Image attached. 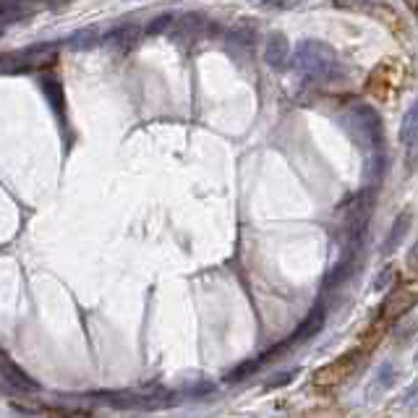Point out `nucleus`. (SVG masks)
I'll return each mask as SVG.
<instances>
[{
    "mask_svg": "<svg viewBox=\"0 0 418 418\" xmlns=\"http://www.w3.org/2000/svg\"><path fill=\"white\" fill-rule=\"evenodd\" d=\"M293 65H296L298 73H304V76L316 79V81H330V79H335L340 71L338 53H335L327 42H319V40L301 42L296 48Z\"/></svg>",
    "mask_w": 418,
    "mask_h": 418,
    "instance_id": "nucleus-1",
    "label": "nucleus"
},
{
    "mask_svg": "<svg viewBox=\"0 0 418 418\" xmlns=\"http://www.w3.org/2000/svg\"><path fill=\"white\" fill-rule=\"evenodd\" d=\"M345 121H348V126H350V131H353L355 141H358L366 152H379L385 131H382V118H379V113L371 104H366V102L350 104Z\"/></svg>",
    "mask_w": 418,
    "mask_h": 418,
    "instance_id": "nucleus-2",
    "label": "nucleus"
},
{
    "mask_svg": "<svg viewBox=\"0 0 418 418\" xmlns=\"http://www.w3.org/2000/svg\"><path fill=\"white\" fill-rule=\"evenodd\" d=\"M92 397H100L113 408H162L168 405V395H141V392H95Z\"/></svg>",
    "mask_w": 418,
    "mask_h": 418,
    "instance_id": "nucleus-3",
    "label": "nucleus"
},
{
    "mask_svg": "<svg viewBox=\"0 0 418 418\" xmlns=\"http://www.w3.org/2000/svg\"><path fill=\"white\" fill-rule=\"evenodd\" d=\"M358 363H361V353L355 350V353H348L343 355L340 361H332L327 363L324 369H319L314 374V382L316 385H338V382H345L348 377H353L355 369H358Z\"/></svg>",
    "mask_w": 418,
    "mask_h": 418,
    "instance_id": "nucleus-4",
    "label": "nucleus"
},
{
    "mask_svg": "<svg viewBox=\"0 0 418 418\" xmlns=\"http://www.w3.org/2000/svg\"><path fill=\"white\" fill-rule=\"evenodd\" d=\"M218 26L212 24L207 16H201V14H186L176 21V29H173V37L178 42H196V40H204L209 34L215 32Z\"/></svg>",
    "mask_w": 418,
    "mask_h": 418,
    "instance_id": "nucleus-5",
    "label": "nucleus"
},
{
    "mask_svg": "<svg viewBox=\"0 0 418 418\" xmlns=\"http://www.w3.org/2000/svg\"><path fill=\"white\" fill-rule=\"evenodd\" d=\"M264 60H267V65H272L277 71H282V68H288L290 65V42L282 32L269 34V40H267V45H264Z\"/></svg>",
    "mask_w": 418,
    "mask_h": 418,
    "instance_id": "nucleus-6",
    "label": "nucleus"
},
{
    "mask_svg": "<svg viewBox=\"0 0 418 418\" xmlns=\"http://www.w3.org/2000/svg\"><path fill=\"white\" fill-rule=\"evenodd\" d=\"M0 374L9 379L14 387H18V390H26V392H37L40 390V382H34L21 366H16V363L11 361L9 353L3 348H0Z\"/></svg>",
    "mask_w": 418,
    "mask_h": 418,
    "instance_id": "nucleus-7",
    "label": "nucleus"
},
{
    "mask_svg": "<svg viewBox=\"0 0 418 418\" xmlns=\"http://www.w3.org/2000/svg\"><path fill=\"white\" fill-rule=\"evenodd\" d=\"M324 327V306H316V309H311V314L306 316L304 322L298 324V330L290 335L285 343H282V348L288 345H296V343H306L309 338H314V335H319Z\"/></svg>",
    "mask_w": 418,
    "mask_h": 418,
    "instance_id": "nucleus-8",
    "label": "nucleus"
},
{
    "mask_svg": "<svg viewBox=\"0 0 418 418\" xmlns=\"http://www.w3.org/2000/svg\"><path fill=\"white\" fill-rule=\"evenodd\" d=\"M418 296L416 293H410V290H392L390 296L385 298V304H382V316L385 319H397L402 314H408L413 306H416Z\"/></svg>",
    "mask_w": 418,
    "mask_h": 418,
    "instance_id": "nucleus-9",
    "label": "nucleus"
},
{
    "mask_svg": "<svg viewBox=\"0 0 418 418\" xmlns=\"http://www.w3.org/2000/svg\"><path fill=\"white\" fill-rule=\"evenodd\" d=\"M418 136V100L413 104H410L408 110H405V115H402V123H400V141L405 146L413 144Z\"/></svg>",
    "mask_w": 418,
    "mask_h": 418,
    "instance_id": "nucleus-10",
    "label": "nucleus"
},
{
    "mask_svg": "<svg viewBox=\"0 0 418 418\" xmlns=\"http://www.w3.org/2000/svg\"><path fill=\"white\" fill-rule=\"evenodd\" d=\"M408 227H410V215H400V218L395 220L392 230H390V235H387V241H385V249H382L385 257H390L392 251H397V246H400L405 233H408Z\"/></svg>",
    "mask_w": 418,
    "mask_h": 418,
    "instance_id": "nucleus-11",
    "label": "nucleus"
},
{
    "mask_svg": "<svg viewBox=\"0 0 418 418\" xmlns=\"http://www.w3.org/2000/svg\"><path fill=\"white\" fill-rule=\"evenodd\" d=\"M392 382H395V369H392V363H385V366H382V369L377 371V377H374V382H371V387H369V400H374L377 395L387 392V390L392 387Z\"/></svg>",
    "mask_w": 418,
    "mask_h": 418,
    "instance_id": "nucleus-12",
    "label": "nucleus"
},
{
    "mask_svg": "<svg viewBox=\"0 0 418 418\" xmlns=\"http://www.w3.org/2000/svg\"><path fill=\"white\" fill-rule=\"evenodd\" d=\"M42 92L48 95L50 104L58 115H63V84L55 79H42Z\"/></svg>",
    "mask_w": 418,
    "mask_h": 418,
    "instance_id": "nucleus-13",
    "label": "nucleus"
},
{
    "mask_svg": "<svg viewBox=\"0 0 418 418\" xmlns=\"http://www.w3.org/2000/svg\"><path fill=\"white\" fill-rule=\"evenodd\" d=\"M262 361H264V358H251V361L241 363V366H235L233 371H227V374H225V382H230V385H235V382H243V379L251 377V374H254V371L262 366Z\"/></svg>",
    "mask_w": 418,
    "mask_h": 418,
    "instance_id": "nucleus-14",
    "label": "nucleus"
},
{
    "mask_svg": "<svg viewBox=\"0 0 418 418\" xmlns=\"http://www.w3.org/2000/svg\"><path fill=\"white\" fill-rule=\"evenodd\" d=\"M254 37H257V26L246 24V21L233 26V32H230V40H233L235 45H243V48H249L251 42H254Z\"/></svg>",
    "mask_w": 418,
    "mask_h": 418,
    "instance_id": "nucleus-15",
    "label": "nucleus"
},
{
    "mask_svg": "<svg viewBox=\"0 0 418 418\" xmlns=\"http://www.w3.org/2000/svg\"><path fill=\"white\" fill-rule=\"evenodd\" d=\"M176 24V18H173V14H162V16H157L152 21V24L146 26V37H157V34L168 32L170 26Z\"/></svg>",
    "mask_w": 418,
    "mask_h": 418,
    "instance_id": "nucleus-16",
    "label": "nucleus"
},
{
    "mask_svg": "<svg viewBox=\"0 0 418 418\" xmlns=\"http://www.w3.org/2000/svg\"><path fill=\"white\" fill-rule=\"evenodd\" d=\"M134 40H136V26H123V29H118V32L110 34V42H118L121 48L134 45Z\"/></svg>",
    "mask_w": 418,
    "mask_h": 418,
    "instance_id": "nucleus-17",
    "label": "nucleus"
},
{
    "mask_svg": "<svg viewBox=\"0 0 418 418\" xmlns=\"http://www.w3.org/2000/svg\"><path fill=\"white\" fill-rule=\"evenodd\" d=\"M48 418H89V410H71V408H48Z\"/></svg>",
    "mask_w": 418,
    "mask_h": 418,
    "instance_id": "nucleus-18",
    "label": "nucleus"
},
{
    "mask_svg": "<svg viewBox=\"0 0 418 418\" xmlns=\"http://www.w3.org/2000/svg\"><path fill=\"white\" fill-rule=\"evenodd\" d=\"M18 16H21V11H16V9H0V34L6 32V26H9L11 21H16Z\"/></svg>",
    "mask_w": 418,
    "mask_h": 418,
    "instance_id": "nucleus-19",
    "label": "nucleus"
},
{
    "mask_svg": "<svg viewBox=\"0 0 418 418\" xmlns=\"http://www.w3.org/2000/svg\"><path fill=\"white\" fill-rule=\"evenodd\" d=\"M298 371H282V374H277V377H272V382H269V390H274V387H285V385H290V379L296 377Z\"/></svg>",
    "mask_w": 418,
    "mask_h": 418,
    "instance_id": "nucleus-20",
    "label": "nucleus"
},
{
    "mask_svg": "<svg viewBox=\"0 0 418 418\" xmlns=\"http://www.w3.org/2000/svg\"><path fill=\"white\" fill-rule=\"evenodd\" d=\"M392 277H395V269H392V267H387L385 272H382V274L377 277V282H374V290H385L387 285L392 282Z\"/></svg>",
    "mask_w": 418,
    "mask_h": 418,
    "instance_id": "nucleus-21",
    "label": "nucleus"
},
{
    "mask_svg": "<svg viewBox=\"0 0 418 418\" xmlns=\"http://www.w3.org/2000/svg\"><path fill=\"white\" fill-rule=\"evenodd\" d=\"M400 408H405V410H413V408H418V387H413L405 397L400 400Z\"/></svg>",
    "mask_w": 418,
    "mask_h": 418,
    "instance_id": "nucleus-22",
    "label": "nucleus"
},
{
    "mask_svg": "<svg viewBox=\"0 0 418 418\" xmlns=\"http://www.w3.org/2000/svg\"><path fill=\"white\" fill-rule=\"evenodd\" d=\"M332 3H335V6H338V9H369V3H366V0H332Z\"/></svg>",
    "mask_w": 418,
    "mask_h": 418,
    "instance_id": "nucleus-23",
    "label": "nucleus"
},
{
    "mask_svg": "<svg viewBox=\"0 0 418 418\" xmlns=\"http://www.w3.org/2000/svg\"><path fill=\"white\" fill-rule=\"evenodd\" d=\"M408 267L413 269V272H418V241L413 243L408 251Z\"/></svg>",
    "mask_w": 418,
    "mask_h": 418,
    "instance_id": "nucleus-24",
    "label": "nucleus"
},
{
    "mask_svg": "<svg viewBox=\"0 0 418 418\" xmlns=\"http://www.w3.org/2000/svg\"><path fill=\"white\" fill-rule=\"evenodd\" d=\"M405 6H408V9L413 11V16L418 18V0H405Z\"/></svg>",
    "mask_w": 418,
    "mask_h": 418,
    "instance_id": "nucleus-25",
    "label": "nucleus"
},
{
    "mask_svg": "<svg viewBox=\"0 0 418 418\" xmlns=\"http://www.w3.org/2000/svg\"><path fill=\"white\" fill-rule=\"evenodd\" d=\"M416 361H418V355H416Z\"/></svg>",
    "mask_w": 418,
    "mask_h": 418,
    "instance_id": "nucleus-26",
    "label": "nucleus"
}]
</instances>
